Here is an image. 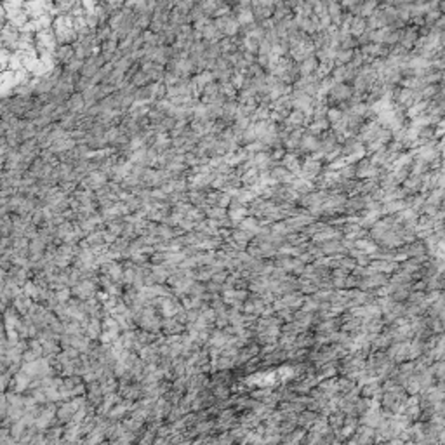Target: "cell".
<instances>
[{
    "instance_id": "1",
    "label": "cell",
    "mask_w": 445,
    "mask_h": 445,
    "mask_svg": "<svg viewBox=\"0 0 445 445\" xmlns=\"http://www.w3.org/2000/svg\"><path fill=\"white\" fill-rule=\"evenodd\" d=\"M353 98V89L348 87L346 83H334L329 91V101L332 104L348 103Z\"/></svg>"
},
{
    "instance_id": "2",
    "label": "cell",
    "mask_w": 445,
    "mask_h": 445,
    "mask_svg": "<svg viewBox=\"0 0 445 445\" xmlns=\"http://www.w3.org/2000/svg\"><path fill=\"white\" fill-rule=\"evenodd\" d=\"M417 40H419V28L417 26H405L402 30V37L398 44L402 47L410 49L412 45H417Z\"/></svg>"
},
{
    "instance_id": "3",
    "label": "cell",
    "mask_w": 445,
    "mask_h": 445,
    "mask_svg": "<svg viewBox=\"0 0 445 445\" xmlns=\"http://www.w3.org/2000/svg\"><path fill=\"white\" fill-rule=\"evenodd\" d=\"M202 39L207 40V42H221V40L224 39V35L219 32V28L216 26L212 18L207 21V24L202 28Z\"/></svg>"
},
{
    "instance_id": "4",
    "label": "cell",
    "mask_w": 445,
    "mask_h": 445,
    "mask_svg": "<svg viewBox=\"0 0 445 445\" xmlns=\"http://www.w3.org/2000/svg\"><path fill=\"white\" fill-rule=\"evenodd\" d=\"M318 66H320V61H318L317 54L306 56L304 60L299 61V72H301V75H313L318 70Z\"/></svg>"
},
{
    "instance_id": "5",
    "label": "cell",
    "mask_w": 445,
    "mask_h": 445,
    "mask_svg": "<svg viewBox=\"0 0 445 445\" xmlns=\"http://www.w3.org/2000/svg\"><path fill=\"white\" fill-rule=\"evenodd\" d=\"M66 106L70 111H75V113H80V115H82L83 110L87 108V104H85V100H83L82 92H73V94L68 98Z\"/></svg>"
},
{
    "instance_id": "6",
    "label": "cell",
    "mask_w": 445,
    "mask_h": 445,
    "mask_svg": "<svg viewBox=\"0 0 445 445\" xmlns=\"http://www.w3.org/2000/svg\"><path fill=\"white\" fill-rule=\"evenodd\" d=\"M73 294L80 299H91L94 296V285L91 280H82L77 285H73Z\"/></svg>"
},
{
    "instance_id": "7",
    "label": "cell",
    "mask_w": 445,
    "mask_h": 445,
    "mask_svg": "<svg viewBox=\"0 0 445 445\" xmlns=\"http://www.w3.org/2000/svg\"><path fill=\"white\" fill-rule=\"evenodd\" d=\"M151 23H153V11L150 7L136 12V26H139L141 30H150Z\"/></svg>"
},
{
    "instance_id": "8",
    "label": "cell",
    "mask_w": 445,
    "mask_h": 445,
    "mask_svg": "<svg viewBox=\"0 0 445 445\" xmlns=\"http://www.w3.org/2000/svg\"><path fill=\"white\" fill-rule=\"evenodd\" d=\"M301 169H303V176H304V178H315V176H318L322 172V163H320L318 159H310L303 163Z\"/></svg>"
},
{
    "instance_id": "9",
    "label": "cell",
    "mask_w": 445,
    "mask_h": 445,
    "mask_svg": "<svg viewBox=\"0 0 445 445\" xmlns=\"http://www.w3.org/2000/svg\"><path fill=\"white\" fill-rule=\"evenodd\" d=\"M378 174V167L372 160H364L357 165V176L360 178H370V176Z\"/></svg>"
},
{
    "instance_id": "10",
    "label": "cell",
    "mask_w": 445,
    "mask_h": 445,
    "mask_svg": "<svg viewBox=\"0 0 445 445\" xmlns=\"http://www.w3.org/2000/svg\"><path fill=\"white\" fill-rule=\"evenodd\" d=\"M350 30L355 37H360L364 32H367V18L364 16H353L350 24Z\"/></svg>"
},
{
    "instance_id": "11",
    "label": "cell",
    "mask_w": 445,
    "mask_h": 445,
    "mask_svg": "<svg viewBox=\"0 0 445 445\" xmlns=\"http://www.w3.org/2000/svg\"><path fill=\"white\" fill-rule=\"evenodd\" d=\"M73 414H75V410H73L72 404L68 402V404H64V405H61L60 409H58L56 417H58V421L60 423H70L73 419Z\"/></svg>"
},
{
    "instance_id": "12",
    "label": "cell",
    "mask_w": 445,
    "mask_h": 445,
    "mask_svg": "<svg viewBox=\"0 0 445 445\" xmlns=\"http://www.w3.org/2000/svg\"><path fill=\"white\" fill-rule=\"evenodd\" d=\"M14 306H16V310L20 311V313H26L32 310V301H30V296L26 294H20L18 298H14Z\"/></svg>"
},
{
    "instance_id": "13",
    "label": "cell",
    "mask_w": 445,
    "mask_h": 445,
    "mask_svg": "<svg viewBox=\"0 0 445 445\" xmlns=\"http://www.w3.org/2000/svg\"><path fill=\"white\" fill-rule=\"evenodd\" d=\"M129 82L134 85V87H144V85H148V83H151V80H150V77H148V73L146 72H143L141 68H139L138 72L134 73V75L129 79Z\"/></svg>"
},
{
    "instance_id": "14",
    "label": "cell",
    "mask_w": 445,
    "mask_h": 445,
    "mask_svg": "<svg viewBox=\"0 0 445 445\" xmlns=\"http://www.w3.org/2000/svg\"><path fill=\"white\" fill-rule=\"evenodd\" d=\"M353 54H355L353 49H341L339 47L338 51H336V63L338 64H350L351 60H353Z\"/></svg>"
},
{
    "instance_id": "15",
    "label": "cell",
    "mask_w": 445,
    "mask_h": 445,
    "mask_svg": "<svg viewBox=\"0 0 445 445\" xmlns=\"http://www.w3.org/2000/svg\"><path fill=\"white\" fill-rule=\"evenodd\" d=\"M205 211V216L209 219H224L226 218V209L221 205H209L207 209H203Z\"/></svg>"
},
{
    "instance_id": "16",
    "label": "cell",
    "mask_w": 445,
    "mask_h": 445,
    "mask_svg": "<svg viewBox=\"0 0 445 445\" xmlns=\"http://www.w3.org/2000/svg\"><path fill=\"white\" fill-rule=\"evenodd\" d=\"M162 327L165 329V332H167V334H176V332H179V330L183 329L181 322H179V320H172V318L165 320V322L162 324Z\"/></svg>"
},
{
    "instance_id": "17",
    "label": "cell",
    "mask_w": 445,
    "mask_h": 445,
    "mask_svg": "<svg viewBox=\"0 0 445 445\" xmlns=\"http://www.w3.org/2000/svg\"><path fill=\"white\" fill-rule=\"evenodd\" d=\"M61 435H64V431L61 428L51 429V431H47V442H49V444H51V442H60Z\"/></svg>"
},
{
    "instance_id": "18",
    "label": "cell",
    "mask_w": 445,
    "mask_h": 445,
    "mask_svg": "<svg viewBox=\"0 0 445 445\" xmlns=\"http://www.w3.org/2000/svg\"><path fill=\"white\" fill-rule=\"evenodd\" d=\"M195 4H197L195 0H176V5H178V7H181V9H184V11H188V12L193 9Z\"/></svg>"
},
{
    "instance_id": "19",
    "label": "cell",
    "mask_w": 445,
    "mask_h": 445,
    "mask_svg": "<svg viewBox=\"0 0 445 445\" xmlns=\"http://www.w3.org/2000/svg\"><path fill=\"white\" fill-rule=\"evenodd\" d=\"M56 298H58V301H60V303L70 301V290H68V289H60L58 292H56Z\"/></svg>"
},
{
    "instance_id": "20",
    "label": "cell",
    "mask_w": 445,
    "mask_h": 445,
    "mask_svg": "<svg viewBox=\"0 0 445 445\" xmlns=\"http://www.w3.org/2000/svg\"><path fill=\"white\" fill-rule=\"evenodd\" d=\"M252 5H263V7H275L277 5V2L275 0H254V4Z\"/></svg>"
},
{
    "instance_id": "21",
    "label": "cell",
    "mask_w": 445,
    "mask_h": 445,
    "mask_svg": "<svg viewBox=\"0 0 445 445\" xmlns=\"http://www.w3.org/2000/svg\"><path fill=\"white\" fill-rule=\"evenodd\" d=\"M306 2L311 5H317V4H320V2H324V0H306Z\"/></svg>"
},
{
    "instance_id": "22",
    "label": "cell",
    "mask_w": 445,
    "mask_h": 445,
    "mask_svg": "<svg viewBox=\"0 0 445 445\" xmlns=\"http://www.w3.org/2000/svg\"><path fill=\"white\" fill-rule=\"evenodd\" d=\"M275 2H277V4H285L287 0H275Z\"/></svg>"
},
{
    "instance_id": "23",
    "label": "cell",
    "mask_w": 445,
    "mask_h": 445,
    "mask_svg": "<svg viewBox=\"0 0 445 445\" xmlns=\"http://www.w3.org/2000/svg\"><path fill=\"white\" fill-rule=\"evenodd\" d=\"M325 2H329L330 4V2H341V0H325Z\"/></svg>"
}]
</instances>
